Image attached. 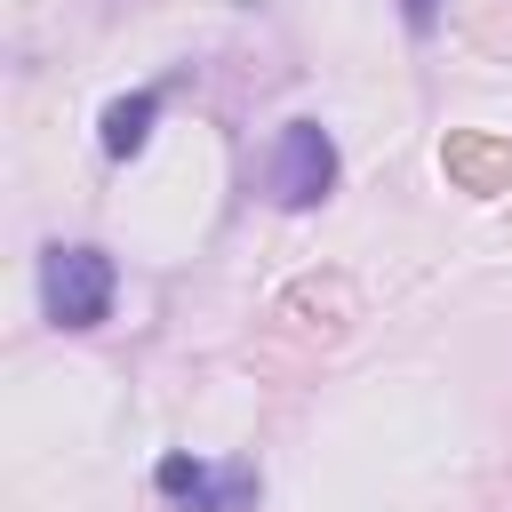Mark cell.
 Instances as JSON below:
<instances>
[{"label":"cell","instance_id":"obj_1","mask_svg":"<svg viewBox=\"0 0 512 512\" xmlns=\"http://www.w3.org/2000/svg\"><path fill=\"white\" fill-rule=\"evenodd\" d=\"M112 296H120V264L104 256V248H88V240H56L48 256H40V312L56 320V328H104L112 320Z\"/></svg>","mask_w":512,"mask_h":512},{"label":"cell","instance_id":"obj_2","mask_svg":"<svg viewBox=\"0 0 512 512\" xmlns=\"http://www.w3.org/2000/svg\"><path fill=\"white\" fill-rule=\"evenodd\" d=\"M264 192L280 208H320L336 192V136L320 120H288L264 152Z\"/></svg>","mask_w":512,"mask_h":512},{"label":"cell","instance_id":"obj_3","mask_svg":"<svg viewBox=\"0 0 512 512\" xmlns=\"http://www.w3.org/2000/svg\"><path fill=\"white\" fill-rule=\"evenodd\" d=\"M152 488L176 496L184 512H256V472H248V464L208 472L200 456H160V464H152Z\"/></svg>","mask_w":512,"mask_h":512},{"label":"cell","instance_id":"obj_4","mask_svg":"<svg viewBox=\"0 0 512 512\" xmlns=\"http://www.w3.org/2000/svg\"><path fill=\"white\" fill-rule=\"evenodd\" d=\"M152 120H160V88L112 96V104H104V152H112V160H136V152L152 144Z\"/></svg>","mask_w":512,"mask_h":512},{"label":"cell","instance_id":"obj_5","mask_svg":"<svg viewBox=\"0 0 512 512\" xmlns=\"http://www.w3.org/2000/svg\"><path fill=\"white\" fill-rule=\"evenodd\" d=\"M432 8H440V0H408V24H416V32H432Z\"/></svg>","mask_w":512,"mask_h":512}]
</instances>
